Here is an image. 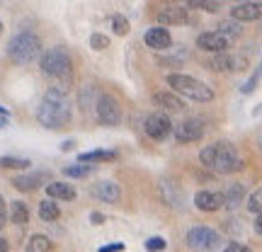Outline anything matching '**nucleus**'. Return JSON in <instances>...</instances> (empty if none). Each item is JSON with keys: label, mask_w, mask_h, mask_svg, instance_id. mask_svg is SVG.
<instances>
[{"label": "nucleus", "mask_w": 262, "mask_h": 252, "mask_svg": "<svg viewBox=\"0 0 262 252\" xmlns=\"http://www.w3.org/2000/svg\"><path fill=\"white\" fill-rule=\"evenodd\" d=\"M231 19L235 22H255V19H262V0H253V3H241V5H233L231 8Z\"/></svg>", "instance_id": "obj_12"}, {"label": "nucleus", "mask_w": 262, "mask_h": 252, "mask_svg": "<svg viewBox=\"0 0 262 252\" xmlns=\"http://www.w3.org/2000/svg\"><path fill=\"white\" fill-rule=\"evenodd\" d=\"M153 102L158 104V107H163L165 112H182L185 109V102L175 93H156L153 95Z\"/></svg>", "instance_id": "obj_19"}, {"label": "nucleus", "mask_w": 262, "mask_h": 252, "mask_svg": "<svg viewBox=\"0 0 262 252\" xmlns=\"http://www.w3.org/2000/svg\"><path fill=\"white\" fill-rule=\"evenodd\" d=\"M44 182H49L47 172H32V175H17V177L12 179V187L19 189V192H34Z\"/></svg>", "instance_id": "obj_17"}, {"label": "nucleus", "mask_w": 262, "mask_h": 252, "mask_svg": "<svg viewBox=\"0 0 262 252\" xmlns=\"http://www.w3.org/2000/svg\"><path fill=\"white\" fill-rule=\"evenodd\" d=\"M257 148H260V153H262V136L257 139Z\"/></svg>", "instance_id": "obj_44"}, {"label": "nucleus", "mask_w": 262, "mask_h": 252, "mask_svg": "<svg viewBox=\"0 0 262 252\" xmlns=\"http://www.w3.org/2000/svg\"><path fill=\"white\" fill-rule=\"evenodd\" d=\"M245 201V187L241 182H233V185H228L224 192V209L228 211H235L238 206Z\"/></svg>", "instance_id": "obj_18"}, {"label": "nucleus", "mask_w": 262, "mask_h": 252, "mask_svg": "<svg viewBox=\"0 0 262 252\" xmlns=\"http://www.w3.org/2000/svg\"><path fill=\"white\" fill-rule=\"evenodd\" d=\"M10 221L15 225H27L29 223V209L25 201H12V204H10Z\"/></svg>", "instance_id": "obj_21"}, {"label": "nucleus", "mask_w": 262, "mask_h": 252, "mask_svg": "<svg viewBox=\"0 0 262 252\" xmlns=\"http://www.w3.org/2000/svg\"><path fill=\"white\" fill-rule=\"evenodd\" d=\"M8 56L19 65H27L41 56V41L34 32H19L10 39L8 44Z\"/></svg>", "instance_id": "obj_4"}, {"label": "nucleus", "mask_w": 262, "mask_h": 252, "mask_svg": "<svg viewBox=\"0 0 262 252\" xmlns=\"http://www.w3.org/2000/svg\"><path fill=\"white\" fill-rule=\"evenodd\" d=\"M206 65H209L211 71H219V73H241V71H245V68L250 65V61H248V56H243V54L224 51V54H216Z\"/></svg>", "instance_id": "obj_7"}, {"label": "nucleus", "mask_w": 262, "mask_h": 252, "mask_svg": "<svg viewBox=\"0 0 262 252\" xmlns=\"http://www.w3.org/2000/svg\"><path fill=\"white\" fill-rule=\"evenodd\" d=\"M194 206L204 214H214L219 209H224V194L221 192H209V189H202L196 192L194 196Z\"/></svg>", "instance_id": "obj_14"}, {"label": "nucleus", "mask_w": 262, "mask_h": 252, "mask_svg": "<svg viewBox=\"0 0 262 252\" xmlns=\"http://www.w3.org/2000/svg\"><path fill=\"white\" fill-rule=\"evenodd\" d=\"M165 83L172 87V93L175 95L189 97V100H194V102H211V100H214V90H211L206 83L192 78V75L170 73L168 78H165Z\"/></svg>", "instance_id": "obj_3"}, {"label": "nucleus", "mask_w": 262, "mask_h": 252, "mask_svg": "<svg viewBox=\"0 0 262 252\" xmlns=\"http://www.w3.org/2000/svg\"><path fill=\"white\" fill-rule=\"evenodd\" d=\"M37 119L41 126L54 129V131L68 126V122H71V104H68L66 93H58V90L51 87V90L41 97V102H39Z\"/></svg>", "instance_id": "obj_2"}, {"label": "nucleus", "mask_w": 262, "mask_h": 252, "mask_svg": "<svg viewBox=\"0 0 262 252\" xmlns=\"http://www.w3.org/2000/svg\"><path fill=\"white\" fill-rule=\"evenodd\" d=\"M160 192H163V201L168 206H178V199H180V192L175 189L172 182H163L160 185Z\"/></svg>", "instance_id": "obj_28"}, {"label": "nucleus", "mask_w": 262, "mask_h": 252, "mask_svg": "<svg viewBox=\"0 0 262 252\" xmlns=\"http://www.w3.org/2000/svg\"><path fill=\"white\" fill-rule=\"evenodd\" d=\"M58 216H61V209H58V204H54L51 199H44V201L39 204V218H41V221L54 223V221H58Z\"/></svg>", "instance_id": "obj_23"}, {"label": "nucleus", "mask_w": 262, "mask_h": 252, "mask_svg": "<svg viewBox=\"0 0 262 252\" xmlns=\"http://www.w3.org/2000/svg\"><path fill=\"white\" fill-rule=\"evenodd\" d=\"M90 47L95 51H104V49H110V37H104V34H93L90 37Z\"/></svg>", "instance_id": "obj_32"}, {"label": "nucleus", "mask_w": 262, "mask_h": 252, "mask_svg": "<svg viewBox=\"0 0 262 252\" xmlns=\"http://www.w3.org/2000/svg\"><path fill=\"white\" fill-rule=\"evenodd\" d=\"M114 158H117L114 150H93V153H83L78 163H110Z\"/></svg>", "instance_id": "obj_24"}, {"label": "nucleus", "mask_w": 262, "mask_h": 252, "mask_svg": "<svg viewBox=\"0 0 262 252\" xmlns=\"http://www.w3.org/2000/svg\"><path fill=\"white\" fill-rule=\"evenodd\" d=\"M90 192H93L95 199H100V201H104V204H117V201L122 199V189H119V185L112 182V179L95 182L93 187H90Z\"/></svg>", "instance_id": "obj_13"}, {"label": "nucleus", "mask_w": 262, "mask_h": 252, "mask_svg": "<svg viewBox=\"0 0 262 252\" xmlns=\"http://www.w3.org/2000/svg\"><path fill=\"white\" fill-rule=\"evenodd\" d=\"M124 250V245L122 243H114V245H104L100 252H122Z\"/></svg>", "instance_id": "obj_37"}, {"label": "nucleus", "mask_w": 262, "mask_h": 252, "mask_svg": "<svg viewBox=\"0 0 262 252\" xmlns=\"http://www.w3.org/2000/svg\"><path fill=\"white\" fill-rule=\"evenodd\" d=\"M0 117H8V109H5V107H0Z\"/></svg>", "instance_id": "obj_43"}, {"label": "nucleus", "mask_w": 262, "mask_h": 252, "mask_svg": "<svg viewBox=\"0 0 262 252\" xmlns=\"http://www.w3.org/2000/svg\"><path fill=\"white\" fill-rule=\"evenodd\" d=\"M204 131V122L194 117V119H185L182 124L175 126V139H178V143H196V141H202Z\"/></svg>", "instance_id": "obj_11"}, {"label": "nucleus", "mask_w": 262, "mask_h": 252, "mask_svg": "<svg viewBox=\"0 0 262 252\" xmlns=\"http://www.w3.org/2000/svg\"><path fill=\"white\" fill-rule=\"evenodd\" d=\"M90 221H93L95 225H100V223L104 221V216H102V214H93V216H90Z\"/></svg>", "instance_id": "obj_38"}, {"label": "nucleus", "mask_w": 262, "mask_h": 252, "mask_svg": "<svg viewBox=\"0 0 262 252\" xmlns=\"http://www.w3.org/2000/svg\"><path fill=\"white\" fill-rule=\"evenodd\" d=\"M27 252H51V240H49L47 235L34 233L27 243Z\"/></svg>", "instance_id": "obj_25"}, {"label": "nucleus", "mask_w": 262, "mask_h": 252, "mask_svg": "<svg viewBox=\"0 0 262 252\" xmlns=\"http://www.w3.org/2000/svg\"><path fill=\"white\" fill-rule=\"evenodd\" d=\"M187 245L192 250L199 252H211L221 245V235L216 233L214 228H206V225H194L187 231Z\"/></svg>", "instance_id": "obj_6"}, {"label": "nucleus", "mask_w": 262, "mask_h": 252, "mask_svg": "<svg viewBox=\"0 0 262 252\" xmlns=\"http://www.w3.org/2000/svg\"><path fill=\"white\" fill-rule=\"evenodd\" d=\"M47 194L51 196V199H58V201H73L75 199V187L73 185H68V182H49Z\"/></svg>", "instance_id": "obj_20"}, {"label": "nucleus", "mask_w": 262, "mask_h": 252, "mask_svg": "<svg viewBox=\"0 0 262 252\" xmlns=\"http://www.w3.org/2000/svg\"><path fill=\"white\" fill-rule=\"evenodd\" d=\"M95 114H97L100 124H104V126H117V124L122 122V107H119V102L114 100L112 95H102L97 100Z\"/></svg>", "instance_id": "obj_8"}, {"label": "nucleus", "mask_w": 262, "mask_h": 252, "mask_svg": "<svg viewBox=\"0 0 262 252\" xmlns=\"http://www.w3.org/2000/svg\"><path fill=\"white\" fill-rule=\"evenodd\" d=\"M231 39L224 37L221 32H204V34H199L196 37V47L202 49V51H206V54H224V51H228L231 49Z\"/></svg>", "instance_id": "obj_10"}, {"label": "nucleus", "mask_w": 262, "mask_h": 252, "mask_svg": "<svg viewBox=\"0 0 262 252\" xmlns=\"http://www.w3.org/2000/svg\"><path fill=\"white\" fill-rule=\"evenodd\" d=\"M0 34H3V22H0Z\"/></svg>", "instance_id": "obj_46"}, {"label": "nucleus", "mask_w": 262, "mask_h": 252, "mask_svg": "<svg viewBox=\"0 0 262 252\" xmlns=\"http://www.w3.org/2000/svg\"><path fill=\"white\" fill-rule=\"evenodd\" d=\"M187 8L192 10H204V12H219L221 10V0H189Z\"/></svg>", "instance_id": "obj_26"}, {"label": "nucleus", "mask_w": 262, "mask_h": 252, "mask_svg": "<svg viewBox=\"0 0 262 252\" xmlns=\"http://www.w3.org/2000/svg\"><path fill=\"white\" fill-rule=\"evenodd\" d=\"M199 160H202V165H204L206 170L219 172V175H231V172L243 170V160L238 155L235 146L228 143V141H216L211 146L202 148Z\"/></svg>", "instance_id": "obj_1"}, {"label": "nucleus", "mask_w": 262, "mask_h": 252, "mask_svg": "<svg viewBox=\"0 0 262 252\" xmlns=\"http://www.w3.org/2000/svg\"><path fill=\"white\" fill-rule=\"evenodd\" d=\"M143 41H146V47L148 49H156V51H165V49L172 47V37H170V32L165 27H150L146 29V34H143Z\"/></svg>", "instance_id": "obj_15"}, {"label": "nucleus", "mask_w": 262, "mask_h": 252, "mask_svg": "<svg viewBox=\"0 0 262 252\" xmlns=\"http://www.w3.org/2000/svg\"><path fill=\"white\" fill-rule=\"evenodd\" d=\"M238 3H253V0H238Z\"/></svg>", "instance_id": "obj_45"}, {"label": "nucleus", "mask_w": 262, "mask_h": 252, "mask_svg": "<svg viewBox=\"0 0 262 252\" xmlns=\"http://www.w3.org/2000/svg\"><path fill=\"white\" fill-rule=\"evenodd\" d=\"M112 29H114V34L126 37L129 34V19L122 17V15H112Z\"/></svg>", "instance_id": "obj_31"}, {"label": "nucleus", "mask_w": 262, "mask_h": 252, "mask_svg": "<svg viewBox=\"0 0 262 252\" xmlns=\"http://www.w3.org/2000/svg\"><path fill=\"white\" fill-rule=\"evenodd\" d=\"M8 250H10V243L5 238H0V252H8Z\"/></svg>", "instance_id": "obj_40"}, {"label": "nucleus", "mask_w": 262, "mask_h": 252, "mask_svg": "<svg viewBox=\"0 0 262 252\" xmlns=\"http://www.w3.org/2000/svg\"><path fill=\"white\" fill-rule=\"evenodd\" d=\"M260 75H262V71L257 68V71L253 73V78H250V80H248V83L241 87V93H243V95H250V93H253L255 87H257V83H260Z\"/></svg>", "instance_id": "obj_33"}, {"label": "nucleus", "mask_w": 262, "mask_h": 252, "mask_svg": "<svg viewBox=\"0 0 262 252\" xmlns=\"http://www.w3.org/2000/svg\"><path fill=\"white\" fill-rule=\"evenodd\" d=\"M248 211L250 214H255V216H262V187L260 189H255L253 194L248 196Z\"/></svg>", "instance_id": "obj_29"}, {"label": "nucleus", "mask_w": 262, "mask_h": 252, "mask_svg": "<svg viewBox=\"0 0 262 252\" xmlns=\"http://www.w3.org/2000/svg\"><path fill=\"white\" fill-rule=\"evenodd\" d=\"M5 122H8V117H0V129L5 126Z\"/></svg>", "instance_id": "obj_42"}, {"label": "nucleus", "mask_w": 262, "mask_h": 252, "mask_svg": "<svg viewBox=\"0 0 262 252\" xmlns=\"http://www.w3.org/2000/svg\"><path fill=\"white\" fill-rule=\"evenodd\" d=\"M32 163L27 158H12V155H3L0 158V168L5 170H27Z\"/></svg>", "instance_id": "obj_27"}, {"label": "nucleus", "mask_w": 262, "mask_h": 252, "mask_svg": "<svg viewBox=\"0 0 262 252\" xmlns=\"http://www.w3.org/2000/svg\"><path fill=\"white\" fill-rule=\"evenodd\" d=\"M93 172V165H68V168H63V175L66 177H88Z\"/></svg>", "instance_id": "obj_30"}, {"label": "nucleus", "mask_w": 262, "mask_h": 252, "mask_svg": "<svg viewBox=\"0 0 262 252\" xmlns=\"http://www.w3.org/2000/svg\"><path fill=\"white\" fill-rule=\"evenodd\" d=\"M8 216H10L8 214V204H5V199L0 196V231L8 225Z\"/></svg>", "instance_id": "obj_35"}, {"label": "nucleus", "mask_w": 262, "mask_h": 252, "mask_svg": "<svg viewBox=\"0 0 262 252\" xmlns=\"http://www.w3.org/2000/svg\"><path fill=\"white\" fill-rule=\"evenodd\" d=\"M255 233L262 235V216H257V218H255Z\"/></svg>", "instance_id": "obj_39"}, {"label": "nucleus", "mask_w": 262, "mask_h": 252, "mask_svg": "<svg viewBox=\"0 0 262 252\" xmlns=\"http://www.w3.org/2000/svg\"><path fill=\"white\" fill-rule=\"evenodd\" d=\"M158 22L160 27H165V25H187L189 22V10L182 8V5H170V8H163L158 12Z\"/></svg>", "instance_id": "obj_16"}, {"label": "nucleus", "mask_w": 262, "mask_h": 252, "mask_svg": "<svg viewBox=\"0 0 262 252\" xmlns=\"http://www.w3.org/2000/svg\"><path fill=\"white\" fill-rule=\"evenodd\" d=\"M143 129L148 133L153 141H165L172 133V122H170L168 114L163 112H153L146 117V122H143Z\"/></svg>", "instance_id": "obj_9"}, {"label": "nucleus", "mask_w": 262, "mask_h": 252, "mask_svg": "<svg viewBox=\"0 0 262 252\" xmlns=\"http://www.w3.org/2000/svg\"><path fill=\"white\" fill-rule=\"evenodd\" d=\"M41 71L49 78L71 80V75H73V61H71V56H68V51L63 47H54L41 56Z\"/></svg>", "instance_id": "obj_5"}, {"label": "nucleus", "mask_w": 262, "mask_h": 252, "mask_svg": "<svg viewBox=\"0 0 262 252\" xmlns=\"http://www.w3.org/2000/svg\"><path fill=\"white\" fill-rule=\"evenodd\" d=\"M216 32H221L224 37H228L231 41H233V39H238L241 34H243V25L235 22V19H221L219 27H216Z\"/></svg>", "instance_id": "obj_22"}, {"label": "nucleus", "mask_w": 262, "mask_h": 252, "mask_svg": "<svg viewBox=\"0 0 262 252\" xmlns=\"http://www.w3.org/2000/svg\"><path fill=\"white\" fill-rule=\"evenodd\" d=\"M71 148H73V141H66L63 146H61V150H71Z\"/></svg>", "instance_id": "obj_41"}, {"label": "nucleus", "mask_w": 262, "mask_h": 252, "mask_svg": "<svg viewBox=\"0 0 262 252\" xmlns=\"http://www.w3.org/2000/svg\"><path fill=\"white\" fill-rule=\"evenodd\" d=\"M146 250L148 252H163L165 250V240L158 238V235H156V238H148V240H146Z\"/></svg>", "instance_id": "obj_34"}, {"label": "nucleus", "mask_w": 262, "mask_h": 252, "mask_svg": "<svg viewBox=\"0 0 262 252\" xmlns=\"http://www.w3.org/2000/svg\"><path fill=\"white\" fill-rule=\"evenodd\" d=\"M226 252H253L248 245H243V243H235V240H231V243L226 245Z\"/></svg>", "instance_id": "obj_36"}]
</instances>
